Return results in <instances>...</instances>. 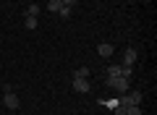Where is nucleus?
I'll use <instances>...</instances> for the list:
<instances>
[{
    "label": "nucleus",
    "instance_id": "obj_8",
    "mask_svg": "<svg viewBox=\"0 0 157 115\" xmlns=\"http://www.w3.org/2000/svg\"><path fill=\"white\" fill-rule=\"evenodd\" d=\"M110 76H121V66L118 63H110V68H107V79Z\"/></svg>",
    "mask_w": 157,
    "mask_h": 115
},
{
    "label": "nucleus",
    "instance_id": "obj_11",
    "mask_svg": "<svg viewBox=\"0 0 157 115\" xmlns=\"http://www.w3.org/2000/svg\"><path fill=\"white\" fill-rule=\"evenodd\" d=\"M126 115H141V107L139 105H131V107L126 110Z\"/></svg>",
    "mask_w": 157,
    "mask_h": 115
},
{
    "label": "nucleus",
    "instance_id": "obj_6",
    "mask_svg": "<svg viewBox=\"0 0 157 115\" xmlns=\"http://www.w3.org/2000/svg\"><path fill=\"white\" fill-rule=\"evenodd\" d=\"M97 52H100V58H113V44L102 42L100 47H97Z\"/></svg>",
    "mask_w": 157,
    "mask_h": 115
},
{
    "label": "nucleus",
    "instance_id": "obj_13",
    "mask_svg": "<svg viewBox=\"0 0 157 115\" xmlns=\"http://www.w3.org/2000/svg\"><path fill=\"white\" fill-rule=\"evenodd\" d=\"M39 11H42V8L34 3V6H29V13H26V16H39Z\"/></svg>",
    "mask_w": 157,
    "mask_h": 115
},
{
    "label": "nucleus",
    "instance_id": "obj_15",
    "mask_svg": "<svg viewBox=\"0 0 157 115\" xmlns=\"http://www.w3.org/2000/svg\"><path fill=\"white\" fill-rule=\"evenodd\" d=\"M121 76H123V79H131V68H128V66H121Z\"/></svg>",
    "mask_w": 157,
    "mask_h": 115
},
{
    "label": "nucleus",
    "instance_id": "obj_2",
    "mask_svg": "<svg viewBox=\"0 0 157 115\" xmlns=\"http://www.w3.org/2000/svg\"><path fill=\"white\" fill-rule=\"evenodd\" d=\"M141 99H144V97H141V92H139V89H134L131 94H123V97H121V105H126V107L139 105V107H141Z\"/></svg>",
    "mask_w": 157,
    "mask_h": 115
},
{
    "label": "nucleus",
    "instance_id": "obj_1",
    "mask_svg": "<svg viewBox=\"0 0 157 115\" xmlns=\"http://www.w3.org/2000/svg\"><path fill=\"white\" fill-rule=\"evenodd\" d=\"M107 86L115 89L118 94H126V92H128V86H131V79H123V76H110V79H107Z\"/></svg>",
    "mask_w": 157,
    "mask_h": 115
},
{
    "label": "nucleus",
    "instance_id": "obj_7",
    "mask_svg": "<svg viewBox=\"0 0 157 115\" xmlns=\"http://www.w3.org/2000/svg\"><path fill=\"white\" fill-rule=\"evenodd\" d=\"M60 6H63V0H47V11H52V13L60 11Z\"/></svg>",
    "mask_w": 157,
    "mask_h": 115
},
{
    "label": "nucleus",
    "instance_id": "obj_9",
    "mask_svg": "<svg viewBox=\"0 0 157 115\" xmlns=\"http://www.w3.org/2000/svg\"><path fill=\"white\" fill-rule=\"evenodd\" d=\"M73 76H76V79H86V76H89V68H86V66L76 68V73H73Z\"/></svg>",
    "mask_w": 157,
    "mask_h": 115
},
{
    "label": "nucleus",
    "instance_id": "obj_14",
    "mask_svg": "<svg viewBox=\"0 0 157 115\" xmlns=\"http://www.w3.org/2000/svg\"><path fill=\"white\" fill-rule=\"evenodd\" d=\"M126 110H128V107H126V105H121V102L115 105V115H126Z\"/></svg>",
    "mask_w": 157,
    "mask_h": 115
},
{
    "label": "nucleus",
    "instance_id": "obj_12",
    "mask_svg": "<svg viewBox=\"0 0 157 115\" xmlns=\"http://www.w3.org/2000/svg\"><path fill=\"white\" fill-rule=\"evenodd\" d=\"M26 29H37V16H26Z\"/></svg>",
    "mask_w": 157,
    "mask_h": 115
},
{
    "label": "nucleus",
    "instance_id": "obj_16",
    "mask_svg": "<svg viewBox=\"0 0 157 115\" xmlns=\"http://www.w3.org/2000/svg\"><path fill=\"white\" fill-rule=\"evenodd\" d=\"M63 6H68V8H73V6H76V0H63Z\"/></svg>",
    "mask_w": 157,
    "mask_h": 115
},
{
    "label": "nucleus",
    "instance_id": "obj_10",
    "mask_svg": "<svg viewBox=\"0 0 157 115\" xmlns=\"http://www.w3.org/2000/svg\"><path fill=\"white\" fill-rule=\"evenodd\" d=\"M58 16H60V18H68V16H71V8H68V6H60V11H58Z\"/></svg>",
    "mask_w": 157,
    "mask_h": 115
},
{
    "label": "nucleus",
    "instance_id": "obj_5",
    "mask_svg": "<svg viewBox=\"0 0 157 115\" xmlns=\"http://www.w3.org/2000/svg\"><path fill=\"white\" fill-rule=\"evenodd\" d=\"M136 58H139V52H136L134 47H128V50H126V55H123V66H128V68H134V63H136Z\"/></svg>",
    "mask_w": 157,
    "mask_h": 115
},
{
    "label": "nucleus",
    "instance_id": "obj_4",
    "mask_svg": "<svg viewBox=\"0 0 157 115\" xmlns=\"http://www.w3.org/2000/svg\"><path fill=\"white\" fill-rule=\"evenodd\" d=\"M3 105H6L8 110H18V97L13 92H6L3 94Z\"/></svg>",
    "mask_w": 157,
    "mask_h": 115
},
{
    "label": "nucleus",
    "instance_id": "obj_3",
    "mask_svg": "<svg viewBox=\"0 0 157 115\" xmlns=\"http://www.w3.org/2000/svg\"><path fill=\"white\" fill-rule=\"evenodd\" d=\"M73 92H78V94H89V92H92V84L86 81V79H76V76H73Z\"/></svg>",
    "mask_w": 157,
    "mask_h": 115
}]
</instances>
